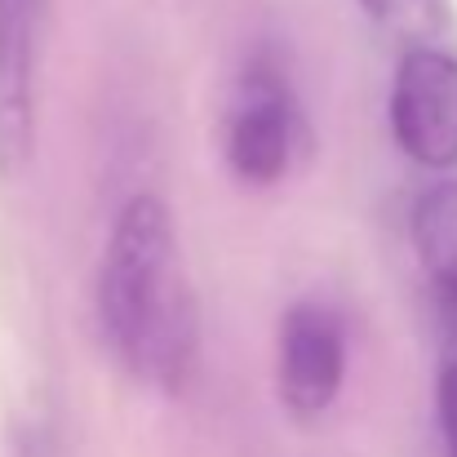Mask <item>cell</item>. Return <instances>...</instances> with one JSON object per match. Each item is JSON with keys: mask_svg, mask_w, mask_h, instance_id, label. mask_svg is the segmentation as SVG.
I'll return each instance as SVG.
<instances>
[{"mask_svg": "<svg viewBox=\"0 0 457 457\" xmlns=\"http://www.w3.org/2000/svg\"><path fill=\"white\" fill-rule=\"evenodd\" d=\"M360 4L378 27H386L409 49H449L453 36L449 0H360Z\"/></svg>", "mask_w": 457, "mask_h": 457, "instance_id": "7", "label": "cell"}, {"mask_svg": "<svg viewBox=\"0 0 457 457\" xmlns=\"http://www.w3.org/2000/svg\"><path fill=\"white\" fill-rule=\"evenodd\" d=\"M45 0H0V173L13 178L36 147V71Z\"/></svg>", "mask_w": 457, "mask_h": 457, "instance_id": "4", "label": "cell"}, {"mask_svg": "<svg viewBox=\"0 0 457 457\" xmlns=\"http://www.w3.org/2000/svg\"><path fill=\"white\" fill-rule=\"evenodd\" d=\"M391 134L427 169L457 164V58L449 49H404L391 85Z\"/></svg>", "mask_w": 457, "mask_h": 457, "instance_id": "3", "label": "cell"}, {"mask_svg": "<svg viewBox=\"0 0 457 457\" xmlns=\"http://www.w3.org/2000/svg\"><path fill=\"white\" fill-rule=\"evenodd\" d=\"M298 98L276 62H253L240 76L236 103L222 125L227 169L249 187H271L289 173L298 152Z\"/></svg>", "mask_w": 457, "mask_h": 457, "instance_id": "2", "label": "cell"}, {"mask_svg": "<svg viewBox=\"0 0 457 457\" xmlns=\"http://www.w3.org/2000/svg\"><path fill=\"white\" fill-rule=\"evenodd\" d=\"M346 378V342H342V324L328 306L298 303L289 306L285 324H280V400L285 409L311 422L320 418Z\"/></svg>", "mask_w": 457, "mask_h": 457, "instance_id": "5", "label": "cell"}, {"mask_svg": "<svg viewBox=\"0 0 457 457\" xmlns=\"http://www.w3.org/2000/svg\"><path fill=\"white\" fill-rule=\"evenodd\" d=\"M413 245L418 258L440 289V298L457 311V178L436 182L413 209Z\"/></svg>", "mask_w": 457, "mask_h": 457, "instance_id": "6", "label": "cell"}, {"mask_svg": "<svg viewBox=\"0 0 457 457\" xmlns=\"http://www.w3.org/2000/svg\"><path fill=\"white\" fill-rule=\"evenodd\" d=\"M445 445H449V457H457V440H445Z\"/></svg>", "mask_w": 457, "mask_h": 457, "instance_id": "8", "label": "cell"}, {"mask_svg": "<svg viewBox=\"0 0 457 457\" xmlns=\"http://www.w3.org/2000/svg\"><path fill=\"white\" fill-rule=\"evenodd\" d=\"M98 311L125 373L155 391H178L191 378L195 298L164 200L134 195L120 209L103 253Z\"/></svg>", "mask_w": 457, "mask_h": 457, "instance_id": "1", "label": "cell"}]
</instances>
